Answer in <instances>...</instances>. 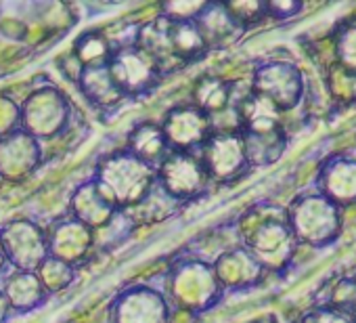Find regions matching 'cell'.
<instances>
[{"label":"cell","mask_w":356,"mask_h":323,"mask_svg":"<svg viewBox=\"0 0 356 323\" xmlns=\"http://www.w3.org/2000/svg\"><path fill=\"white\" fill-rule=\"evenodd\" d=\"M287 221L296 239L312 248L333 244L343 227L341 208L321 194H306L293 200L287 210Z\"/></svg>","instance_id":"cell-1"},{"label":"cell","mask_w":356,"mask_h":323,"mask_svg":"<svg viewBox=\"0 0 356 323\" xmlns=\"http://www.w3.org/2000/svg\"><path fill=\"white\" fill-rule=\"evenodd\" d=\"M153 171L147 162L134 153L124 151L107 157L99 168V181L95 183L103 198L113 204H134L151 187Z\"/></svg>","instance_id":"cell-2"},{"label":"cell","mask_w":356,"mask_h":323,"mask_svg":"<svg viewBox=\"0 0 356 323\" xmlns=\"http://www.w3.org/2000/svg\"><path fill=\"white\" fill-rule=\"evenodd\" d=\"M248 246V252L260 262L262 269L281 271L289 267L298 248V239L289 227L287 212L275 210V214L262 216L250 231Z\"/></svg>","instance_id":"cell-3"},{"label":"cell","mask_w":356,"mask_h":323,"mask_svg":"<svg viewBox=\"0 0 356 323\" xmlns=\"http://www.w3.org/2000/svg\"><path fill=\"white\" fill-rule=\"evenodd\" d=\"M252 93L270 101L279 111H287L304 97V76L293 63L273 61L256 70Z\"/></svg>","instance_id":"cell-4"},{"label":"cell","mask_w":356,"mask_h":323,"mask_svg":"<svg viewBox=\"0 0 356 323\" xmlns=\"http://www.w3.org/2000/svg\"><path fill=\"white\" fill-rule=\"evenodd\" d=\"M204 168L216 179H233L245 166L248 157L241 132H216L204 143Z\"/></svg>","instance_id":"cell-5"},{"label":"cell","mask_w":356,"mask_h":323,"mask_svg":"<svg viewBox=\"0 0 356 323\" xmlns=\"http://www.w3.org/2000/svg\"><path fill=\"white\" fill-rule=\"evenodd\" d=\"M161 183L172 196L187 198L204 189L208 173L204 162L187 151H168L159 168Z\"/></svg>","instance_id":"cell-6"},{"label":"cell","mask_w":356,"mask_h":323,"mask_svg":"<svg viewBox=\"0 0 356 323\" xmlns=\"http://www.w3.org/2000/svg\"><path fill=\"white\" fill-rule=\"evenodd\" d=\"M107 70L122 93H138L155 82L157 61L140 47L122 49L111 57Z\"/></svg>","instance_id":"cell-7"},{"label":"cell","mask_w":356,"mask_h":323,"mask_svg":"<svg viewBox=\"0 0 356 323\" xmlns=\"http://www.w3.org/2000/svg\"><path fill=\"white\" fill-rule=\"evenodd\" d=\"M5 254L19 267V271L34 273L47 256L44 235L30 223H11L0 233Z\"/></svg>","instance_id":"cell-8"},{"label":"cell","mask_w":356,"mask_h":323,"mask_svg":"<svg viewBox=\"0 0 356 323\" xmlns=\"http://www.w3.org/2000/svg\"><path fill=\"white\" fill-rule=\"evenodd\" d=\"M318 194L335 206L356 204V159L335 155L327 159L318 173Z\"/></svg>","instance_id":"cell-9"},{"label":"cell","mask_w":356,"mask_h":323,"mask_svg":"<svg viewBox=\"0 0 356 323\" xmlns=\"http://www.w3.org/2000/svg\"><path fill=\"white\" fill-rule=\"evenodd\" d=\"M208 128H210V122H208L206 111L193 109V107H181L168 116L161 132L168 145H176V147H181L178 151H185V147L206 143V139L210 136Z\"/></svg>","instance_id":"cell-10"},{"label":"cell","mask_w":356,"mask_h":323,"mask_svg":"<svg viewBox=\"0 0 356 323\" xmlns=\"http://www.w3.org/2000/svg\"><path fill=\"white\" fill-rule=\"evenodd\" d=\"M38 155V145L26 132H13L0 141V173L19 175L30 171L32 162Z\"/></svg>","instance_id":"cell-11"},{"label":"cell","mask_w":356,"mask_h":323,"mask_svg":"<svg viewBox=\"0 0 356 323\" xmlns=\"http://www.w3.org/2000/svg\"><path fill=\"white\" fill-rule=\"evenodd\" d=\"M262 271L264 269L260 267V262L248 250H235L220 258L216 275H218V281L227 285L248 287L260 281Z\"/></svg>","instance_id":"cell-12"},{"label":"cell","mask_w":356,"mask_h":323,"mask_svg":"<svg viewBox=\"0 0 356 323\" xmlns=\"http://www.w3.org/2000/svg\"><path fill=\"white\" fill-rule=\"evenodd\" d=\"M241 139H243L248 164L252 166L275 164L287 147V136L283 128L273 132H241Z\"/></svg>","instance_id":"cell-13"},{"label":"cell","mask_w":356,"mask_h":323,"mask_svg":"<svg viewBox=\"0 0 356 323\" xmlns=\"http://www.w3.org/2000/svg\"><path fill=\"white\" fill-rule=\"evenodd\" d=\"M195 19V26L202 32L206 45L212 40H229L241 30V24L231 15L227 7L220 5H204L202 13Z\"/></svg>","instance_id":"cell-14"},{"label":"cell","mask_w":356,"mask_h":323,"mask_svg":"<svg viewBox=\"0 0 356 323\" xmlns=\"http://www.w3.org/2000/svg\"><path fill=\"white\" fill-rule=\"evenodd\" d=\"M42 294H44V285L40 283L38 275L28 271H17L7 281V290H5L7 302L19 310H28L36 306L42 300Z\"/></svg>","instance_id":"cell-15"},{"label":"cell","mask_w":356,"mask_h":323,"mask_svg":"<svg viewBox=\"0 0 356 323\" xmlns=\"http://www.w3.org/2000/svg\"><path fill=\"white\" fill-rule=\"evenodd\" d=\"M333 61L337 68L356 74V17L339 22L331 34Z\"/></svg>","instance_id":"cell-16"},{"label":"cell","mask_w":356,"mask_h":323,"mask_svg":"<svg viewBox=\"0 0 356 323\" xmlns=\"http://www.w3.org/2000/svg\"><path fill=\"white\" fill-rule=\"evenodd\" d=\"M168 141L163 136V132L153 126V124H143L138 126L132 136H130V153H134L138 159L143 162H153V159H159V157H165L168 155Z\"/></svg>","instance_id":"cell-17"},{"label":"cell","mask_w":356,"mask_h":323,"mask_svg":"<svg viewBox=\"0 0 356 323\" xmlns=\"http://www.w3.org/2000/svg\"><path fill=\"white\" fill-rule=\"evenodd\" d=\"M76 212L82 223L86 225H101L109 214H111V204L103 198L97 185L84 187L76 196Z\"/></svg>","instance_id":"cell-18"},{"label":"cell","mask_w":356,"mask_h":323,"mask_svg":"<svg viewBox=\"0 0 356 323\" xmlns=\"http://www.w3.org/2000/svg\"><path fill=\"white\" fill-rule=\"evenodd\" d=\"M84 90L99 103H113L122 95L105 65H92L84 72Z\"/></svg>","instance_id":"cell-19"},{"label":"cell","mask_w":356,"mask_h":323,"mask_svg":"<svg viewBox=\"0 0 356 323\" xmlns=\"http://www.w3.org/2000/svg\"><path fill=\"white\" fill-rule=\"evenodd\" d=\"M195 99L200 103L202 111H218L225 109L231 99V88L218 78H202L195 86Z\"/></svg>","instance_id":"cell-20"},{"label":"cell","mask_w":356,"mask_h":323,"mask_svg":"<svg viewBox=\"0 0 356 323\" xmlns=\"http://www.w3.org/2000/svg\"><path fill=\"white\" fill-rule=\"evenodd\" d=\"M323 302L346 310L356 321V271L335 279Z\"/></svg>","instance_id":"cell-21"},{"label":"cell","mask_w":356,"mask_h":323,"mask_svg":"<svg viewBox=\"0 0 356 323\" xmlns=\"http://www.w3.org/2000/svg\"><path fill=\"white\" fill-rule=\"evenodd\" d=\"M296 323H356L346 310L327 304V302H314L308 310L300 315Z\"/></svg>","instance_id":"cell-22"},{"label":"cell","mask_w":356,"mask_h":323,"mask_svg":"<svg viewBox=\"0 0 356 323\" xmlns=\"http://www.w3.org/2000/svg\"><path fill=\"white\" fill-rule=\"evenodd\" d=\"M38 269H42L40 271V283L42 285H47V287H51V290H59V287H63L70 279H72V267L70 265H65V262H61L59 258H49V260H44Z\"/></svg>","instance_id":"cell-23"},{"label":"cell","mask_w":356,"mask_h":323,"mask_svg":"<svg viewBox=\"0 0 356 323\" xmlns=\"http://www.w3.org/2000/svg\"><path fill=\"white\" fill-rule=\"evenodd\" d=\"M302 9H304V5H300V3H266V15L273 19L296 17Z\"/></svg>","instance_id":"cell-24"},{"label":"cell","mask_w":356,"mask_h":323,"mask_svg":"<svg viewBox=\"0 0 356 323\" xmlns=\"http://www.w3.org/2000/svg\"><path fill=\"white\" fill-rule=\"evenodd\" d=\"M7 298H5V294H0V323L5 321V317H7Z\"/></svg>","instance_id":"cell-25"},{"label":"cell","mask_w":356,"mask_h":323,"mask_svg":"<svg viewBox=\"0 0 356 323\" xmlns=\"http://www.w3.org/2000/svg\"><path fill=\"white\" fill-rule=\"evenodd\" d=\"M3 260H5V250H3V244H0V265H3Z\"/></svg>","instance_id":"cell-26"},{"label":"cell","mask_w":356,"mask_h":323,"mask_svg":"<svg viewBox=\"0 0 356 323\" xmlns=\"http://www.w3.org/2000/svg\"><path fill=\"white\" fill-rule=\"evenodd\" d=\"M256 323H270V321H256Z\"/></svg>","instance_id":"cell-27"}]
</instances>
